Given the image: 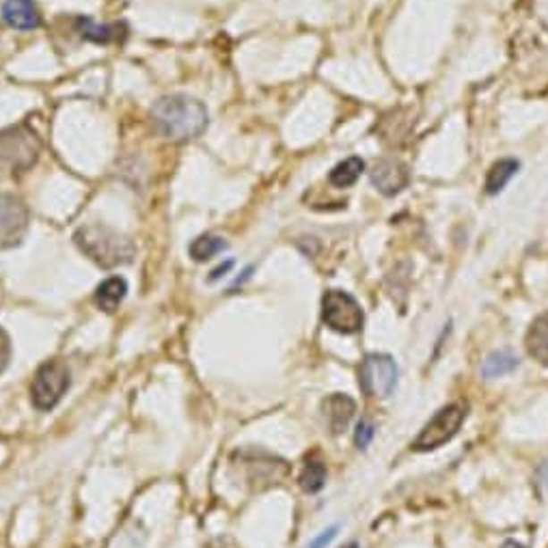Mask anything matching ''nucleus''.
<instances>
[{"instance_id": "obj_23", "label": "nucleus", "mask_w": 548, "mask_h": 548, "mask_svg": "<svg viewBox=\"0 0 548 548\" xmlns=\"http://www.w3.org/2000/svg\"><path fill=\"white\" fill-rule=\"evenodd\" d=\"M232 266H233L232 259H229V262H224V266H218V268L212 273L210 281H218V279H221V276H224V274L229 273V268H232Z\"/></svg>"}, {"instance_id": "obj_8", "label": "nucleus", "mask_w": 548, "mask_h": 548, "mask_svg": "<svg viewBox=\"0 0 548 548\" xmlns=\"http://www.w3.org/2000/svg\"><path fill=\"white\" fill-rule=\"evenodd\" d=\"M30 214L26 203L12 192H0V250L20 247L29 232Z\"/></svg>"}, {"instance_id": "obj_7", "label": "nucleus", "mask_w": 548, "mask_h": 548, "mask_svg": "<svg viewBox=\"0 0 548 548\" xmlns=\"http://www.w3.org/2000/svg\"><path fill=\"white\" fill-rule=\"evenodd\" d=\"M398 363L389 354H367L358 369V384L369 398H389L398 384Z\"/></svg>"}, {"instance_id": "obj_13", "label": "nucleus", "mask_w": 548, "mask_h": 548, "mask_svg": "<svg viewBox=\"0 0 548 548\" xmlns=\"http://www.w3.org/2000/svg\"><path fill=\"white\" fill-rule=\"evenodd\" d=\"M125 296H128V281H125L123 276H108V279H104L102 283L97 285L93 300H96L100 311L114 313L125 300Z\"/></svg>"}, {"instance_id": "obj_5", "label": "nucleus", "mask_w": 548, "mask_h": 548, "mask_svg": "<svg viewBox=\"0 0 548 548\" xmlns=\"http://www.w3.org/2000/svg\"><path fill=\"white\" fill-rule=\"evenodd\" d=\"M464 419H467V409L462 404L443 406L410 443V449L417 453H427L447 445L460 432Z\"/></svg>"}, {"instance_id": "obj_4", "label": "nucleus", "mask_w": 548, "mask_h": 548, "mask_svg": "<svg viewBox=\"0 0 548 548\" xmlns=\"http://www.w3.org/2000/svg\"><path fill=\"white\" fill-rule=\"evenodd\" d=\"M72 375L70 367L65 363L55 358V361H46L39 365L35 372L33 384H30V401L41 412H48L59 406V401L65 398L70 391Z\"/></svg>"}, {"instance_id": "obj_17", "label": "nucleus", "mask_w": 548, "mask_h": 548, "mask_svg": "<svg viewBox=\"0 0 548 548\" xmlns=\"http://www.w3.org/2000/svg\"><path fill=\"white\" fill-rule=\"evenodd\" d=\"M518 169H520L518 160H514V158H503L490 166V171L486 175L488 195H499V192L508 186V181L511 180V177L518 173Z\"/></svg>"}, {"instance_id": "obj_11", "label": "nucleus", "mask_w": 548, "mask_h": 548, "mask_svg": "<svg viewBox=\"0 0 548 548\" xmlns=\"http://www.w3.org/2000/svg\"><path fill=\"white\" fill-rule=\"evenodd\" d=\"M76 30L80 33V38L85 41H93V44L108 46L117 44V41L125 39V24L114 22V24H97L91 18H76Z\"/></svg>"}, {"instance_id": "obj_12", "label": "nucleus", "mask_w": 548, "mask_h": 548, "mask_svg": "<svg viewBox=\"0 0 548 548\" xmlns=\"http://www.w3.org/2000/svg\"><path fill=\"white\" fill-rule=\"evenodd\" d=\"M354 412H357V404L346 393H333L325 400V417L333 434H341L343 430H348Z\"/></svg>"}, {"instance_id": "obj_1", "label": "nucleus", "mask_w": 548, "mask_h": 548, "mask_svg": "<svg viewBox=\"0 0 548 548\" xmlns=\"http://www.w3.org/2000/svg\"><path fill=\"white\" fill-rule=\"evenodd\" d=\"M151 122L164 139L173 143H188L206 132L210 114L203 102L175 93V96L160 97L151 106Z\"/></svg>"}, {"instance_id": "obj_6", "label": "nucleus", "mask_w": 548, "mask_h": 548, "mask_svg": "<svg viewBox=\"0 0 548 548\" xmlns=\"http://www.w3.org/2000/svg\"><path fill=\"white\" fill-rule=\"evenodd\" d=\"M322 322L339 335H354L363 328L365 313L352 294L343 290H328L322 296Z\"/></svg>"}, {"instance_id": "obj_14", "label": "nucleus", "mask_w": 548, "mask_h": 548, "mask_svg": "<svg viewBox=\"0 0 548 548\" xmlns=\"http://www.w3.org/2000/svg\"><path fill=\"white\" fill-rule=\"evenodd\" d=\"M525 346L534 361L548 367V311L537 316L535 320L531 322L525 337Z\"/></svg>"}, {"instance_id": "obj_15", "label": "nucleus", "mask_w": 548, "mask_h": 548, "mask_svg": "<svg viewBox=\"0 0 548 548\" xmlns=\"http://www.w3.org/2000/svg\"><path fill=\"white\" fill-rule=\"evenodd\" d=\"M518 357L510 352V350H494L486 357V361L482 365V375L484 378L493 380L501 378V375H508L518 367Z\"/></svg>"}, {"instance_id": "obj_9", "label": "nucleus", "mask_w": 548, "mask_h": 548, "mask_svg": "<svg viewBox=\"0 0 548 548\" xmlns=\"http://www.w3.org/2000/svg\"><path fill=\"white\" fill-rule=\"evenodd\" d=\"M369 180L380 195L395 197L410 184V171L398 158H383L372 166Z\"/></svg>"}, {"instance_id": "obj_20", "label": "nucleus", "mask_w": 548, "mask_h": 548, "mask_svg": "<svg viewBox=\"0 0 548 548\" xmlns=\"http://www.w3.org/2000/svg\"><path fill=\"white\" fill-rule=\"evenodd\" d=\"M9 363H12V337L0 326V374L9 367Z\"/></svg>"}, {"instance_id": "obj_22", "label": "nucleus", "mask_w": 548, "mask_h": 548, "mask_svg": "<svg viewBox=\"0 0 548 548\" xmlns=\"http://www.w3.org/2000/svg\"><path fill=\"white\" fill-rule=\"evenodd\" d=\"M335 535H337V525H333V527H328V529L322 531L317 537H313L309 544H307V548H326L333 540H335Z\"/></svg>"}, {"instance_id": "obj_3", "label": "nucleus", "mask_w": 548, "mask_h": 548, "mask_svg": "<svg viewBox=\"0 0 548 548\" xmlns=\"http://www.w3.org/2000/svg\"><path fill=\"white\" fill-rule=\"evenodd\" d=\"M41 139L29 123H15L0 130V163L7 164L12 171L33 169L39 160Z\"/></svg>"}, {"instance_id": "obj_2", "label": "nucleus", "mask_w": 548, "mask_h": 548, "mask_svg": "<svg viewBox=\"0 0 548 548\" xmlns=\"http://www.w3.org/2000/svg\"><path fill=\"white\" fill-rule=\"evenodd\" d=\"M74 242L93 264L106 270L128 266L137 255L132 240L102 223L82 224L74 233Z\"/></svg>"}, {"instance_id": "obj_24", "label": "nucleus", "mask_w": 548, "mask_h": 548, "mask_svg": "<svg viewBox=\"0 0 548 548\" xmlns=\"http://www.w3.org/2000/svg\"><path fill=\"white\" fill-rule=\"evenodd\" d=\"M537 479H540L542 486L548 488V460L540 464V468H537Z\"/></svg>"}, {"instance_id": "obj_25", "label": "nucleus", "mask_w": 548, "mask_h": 548, "mask_svg": "<svg viewBox=\"0 0 548 548\" xmlns=\"http://www.w3.org/2000/svg\"><path fill=\"white\" fill-rule=\"evenodd\" d=\"M501 548H527V546L520 544V542H516V540H505L503 544H501Z\"/></svg>"}, {"instance_id": "obj_26", "label": "nucleus", "mask_w": 548, "mask_h": 548, "mask_svg": "<svg viewBox=\"0 0 548 548\" xmlns=\"http://www.w3.org/2000/svg\"><path fill=\"white\" fill-rule=\"evenodd\" d=\"M343 548H358V546L352 542V544H348V546H343Z\"/></svg>"}, {"instance_id": "obj_16", "label": "nucleus", "mask_w": 548, "mask_h": 548, "mask_svg": "<svg viewBox=\"0 0 548 548\" xmlns=\"http://www.w3.org/2000/svg\"><path fill=\"white\" fill-rule=\"evenodd\" d=\"M365 171V163L358 156H350V158L333 166V171L328 173V181L335 188H350L358 181V177Z\"/></svg>"}, {"instance_id": "obj_21", "label": "nucleus", "mask_w": 548, "mask_h": 548, "mask_svg": "<svg viewBox=\"0 0 548 548\" xmlns=\"http://www.w3.org/2000/svg\"><path fill=\"white\" fill-rule=\"evenodd\" d=\"M372 438H374V426L367 424V421H361V424L357 426V432H354V443H357V447L367 449Z\"/></svg>"}, {"instance_id": "obj_19", "label": "nucleus", "mask_w": 548, "mask_h": 548, "mask_svg": "<svg viewBox=\"0 0 548 548\" xmlns=\"http://www.w3.org/2000/svg\"><path fill=\"white\" fill-rule=\"evenodd\" d=\"M227 249V242L221 236H214V233H203V236L195 238L188 247V253L195 262H210L212 257L221 255Z\"/></svg>"}, {"instance_id": "obj_10", "label": "nucleus", "mask_w": 548, "mask_h": 548, "mask_svg": "<svg viewBox=\"0 0 548 548\" xmlns=\"http://www.w3.org/2000/svg\"><path fill=\"white\" fill-rule=\"evenodd\" d=\"M0 18L7 26L18 30L39 29L44 18L35 0H4L0 4Z\"/></svg>"}, {"instance_id": "obj_18", "label": "nucleus", "mask_w": 548, "mask_h": 548, "mask_svg": "<svg viewBox=\"0 0 548 548\" xmlns=\"http://www.w3.org/2000/svg\"><path fill=\"white\" fill-rule=\"evenodd\" d=\"M300 488L305 493L316 494L325 488L326 484V464L320 460V456H309L305 460V467H302V473L299 477Z\"/></svg>"}]
</instances>
